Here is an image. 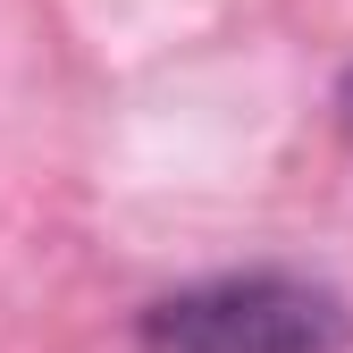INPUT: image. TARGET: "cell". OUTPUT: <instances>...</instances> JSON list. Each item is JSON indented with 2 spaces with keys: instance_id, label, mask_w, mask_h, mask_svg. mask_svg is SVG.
Returning <instances> with one entry per match:
<instances>
[{
  "instance_id": "obj_1",
  "label": "cell",
  "mask_w": 353,
  "mask_h": 353,
  "mask_svg": "<svg viewBox=\"0 0 353 353\" xmlns=\"http://www.w3.org/2000/svg\"><path fill=\"white\" fill-rule=\"evenodd\" d=\"M353 320L312 278H210L143 312V353H345Z\"/></svg>"
},
{
  "instance_id": "obj_2",
  "label": "cell",
  "mask_w": 353,
  "mask_h": 353,
  "mask_svg": "<svg viewBox=\"0 0 353 353\" xmlns=\"http://www.w3.org/2000/svg\"><path fill=\"white\" fill-rule=\"evenodd\" d=\"M336 118H345V135H353V76L336 84Z\"/></svg>"
}]
</instances>
